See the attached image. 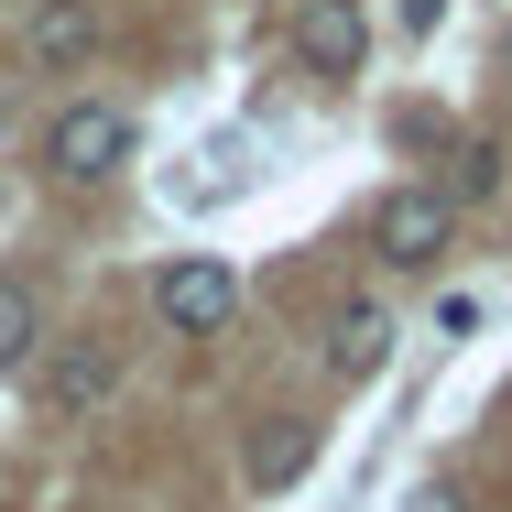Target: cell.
<instances>
[{"label":"cell","mask_w":512,"mask_h":512,"mask_svg":"<svg viewBox=\"0 0 512 512\" xmlns=\"http://www.w3.org/2000/svg\"><path fill=\"white\" fill-rule=\"evenodd\" d=\"M382 360H393V316L371 306V295H349V306L327 316V371H338V382H371Z\"/></svg>","instance_id":"cell-6"},{"label":"cell","mask_w":512,"mask_h":512,"mask_svg":"<svg viewBox=\"0 0 512 512\" xmlns=\"http://www.w3.org/2000/svg\"><path fill=\"white\" fill-rule=\"evenodd\" d=\"M436 11H447V0H404V33H436Z\"/></svg>","instance_id":"cell-10"},{"label":"cell","mask_w":512,"mask_h":512,"mask_svg":"<svg viewBox=\"0 0 512 512\" xmlns=\"http://www.w3.org/2000/svg\"><path fill=\"white\" fill-rule=\"evenodd\" d=\"M44 164L66 175V186H109L120 164H131V120L109 99H77V109H55V131H44Z\"/></svg>","instance_id":"cell-1"},{"label":"cell","mask_w":512,"mask_h":512,"mask_svg":"<svg viewBox=\"0 0 512 512\" xmlns=\"http://www.w3.org/2000/svg\"><path fill=\"white\" fill-rule=\"evenodd\" d=\"M306 458H316V425H295V414H273V425L251 436V480H262V491H284Z\"/></svg>","instance_id":"cell-8"},{"label":"cell","mask_w":512,"mask_h":512,"mask_svg":"<svg viewBox=\"0 0 512 512\" xmlns=\"http://www.w3.org/2000/svg\"><path fill=\"white\" fill-rule=\"evenodd\" d=\"M22 55H33L44 77H77V66L99 55V11H88V0H33V11H22Z\"/></svg>","instance_id":"cell-4"},{"label":"cell","mask_w":512,"mask_h":512,"mask_svg":"<svg viewBox=\"0 0 512 512\" xmlns=\"http://www.w3.org/2000/svg\"><path fill=\"white\" fill-rule=\"evenodd\" d=\"M295 55H306L316 77H360V55H371V22H360V0H306V22H295Z\"/></svg>","instance_id":"cell-5"},{"label":"cell","mask_w":512,"mask_h":512,"mask_svg":"<svg viewBox=\"0 0 512 512\" xmlns=\"http://www.w3.org/2000/svg\"><path fill=\"white\" fill-rule=\"evenodd\" d=\"M109 393H120V360H109L99 338H66L55 371H44V404H55V414H99Z\"/></svg>","instance_id":"cell-7"},{"label":"cell","mask_w":512,"mask_h":512,"mask_svg":"<svg viewBox=\"0 0 512 512\" xmlns=\"http://www.w3.org/2000/svg\"><path fill=\"white\" fill-rule=\"evenodd\" d=\"M447 240H458V197H447V186H393V197L371 207V251H382L393 273L436 262Z\"/></svg>","instance_id":"cell-2"},{"label":"cell","mask_w":512,"mask_h":512,"mask_svg":"<svg viewBox=\"0 0 512 512\" xmlns=\"http://www.w3.org/2000/svg\"><path fill=\"white\" fill-rule=\"evenodd\" d=\"M0 120H11V88H0Z\"/></svg>","instance_id":"cell-12"},{"label":"cell","mask_w":512,"mask_h":512,"mask_svg":"<svg viewBox=\"0 0 512 512\" xmlns=\"http://www.w3.org/2000/svg\"><path fill=\"white\" fill-rule=\"evenodd\" d=\"M414 512H458V491H447V480H436V491H414Z\"/></svg>","instance_id":"cell-11"},{"label":"cell","mask_w":512,"mask_h":512,"mask_svg":"<svg viewBox=\"0 0 512 512\" xmlns=\"http://www.w3.org/2000/svg\"><path fill=\"white\" fill-rule=\"evenodd\" d=\"M153 316H164L175 338H218V327L240 316V273H229V262H164Z\"/></svg>","instance_id":"cell-3"},{"label":"cell","mask_w":512,"mask_h":512,"mask_svg":"<svg viewBox=\"0 0 512 512\" xmlns=\"http://www.w3.org/2000/svg\"><path fill=\"white\" fill-rule=\"evenodd\" d=\"M33 338H44L33 284H11V273H0V371H22V360H33Z\"/></svg>","instance_id":"cell-9"}]
</instances>
